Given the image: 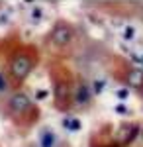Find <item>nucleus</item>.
<instances>
[{
	"instance_id": "nucleus-1",
	"label": "nucleus",
	"mask_w": 143,
	"mask_h": 147,
	"mask_svg": "<svg viewBox=\"0 0 143 147\" xmlns=\"http://www.w3.org/2000/svg\"><path fill=\"white\" fill-rule=\"evenodd\" d=\"M37 49L33 45L28 47H18L12 57L8 59V75H10V82L12 84H22L24 80L32 75L33 67L37 65Z\"/></svg>"
},
{
	"instance_id": "nucleus-2",
	"label": "nucleus",
	"mask_w": 143,
	"mask_h": 147,
	"mask_svg": "<svg viewBox=\"0 0 143 147\" xmlns=\"http://www.w3.org/2000/svg\"><path fill=\"white\" fill-rule=\"evenodd\" d=\"M55 67L51 69V77H53V96H55V108L67 112L73 106V92H75V77L67 67L61 63H53Z\"/></svg>"
},
{
	"instance_id": "nucleus-3",
	"label": "nucleus",
	"mask_w": 143,
	"mask_h": 147,
	"mask_svg": "<svg viewBox=\"0 0 143 147\" xmlns=\"http://www.w3.org/2000/svg\"><path fill=\"white\" fill-rule=\"evenodd\" d=\"M8 112L16 124H33L39 118V110L33 108L32 98L26 92H14L8 98Z\"/></svg>"
},
{
	"instance_id": "nucleus-4",
	"label": "nucleus",
	"mask_w": 143,
	"mask_h": 147,
	"mask_svg": "<svg viewBox=\"0 0 143 147\" xmlns=\"http://www.w3.org/2000/svg\"><path fill=\"white\" fill-rule=\"evenodd\" d=\"M75 37H77V30H75L73 24L67 22V20H57L55 26H53L51 32H49L47 41H49V45L53 47V49H57V51H67L69 47L73 45Z\"/></svg>"
},
{
	"instance_id": "nucleus-5",
	"label": "nucleus",
	"mask_w": 143,
	"mask_h": 147,
	"mask_svg": "<svg viewBox=\"0 0 143 147\" xmlns=\"http://www.w3.org/2000/svg\"><path fill=\"white\" fill-rule=\"evenodd\" d=\"M92 100V90H90V84L82 79V82H75V92H73V102H77L78 106L86 108Z\"/></svg>"
},
{
	"instance_id": "nucleus-6",
	"label": "nucleus",
	"mask_w": 143,
	"mask_h": 147,
	"mask_svg": "<svg viewBox=\"0 0 143 147\" xmlns=\"http://www.w3.org/2000/svg\"><path fill=\"white\" fill-rule=\"evenodd\" d=\"M37 145L39 147H59L61 141H59V136L55 134V129L51 127H43L37 136Z\"/></svg>"
},
{
	"instance_id": "nucleus-7",
	"label": "nucleus",
	"mask_w": 143,
	"mask_h": 147,
	"mask_svg": "<svg viewBox=\"0 0 143 147\" xmlns=\"http://www.w3.org/2000/svg\"><path fill=\"white\" fill-rule=\"evenodd\" d=\"M63 125H65L69 131H78L80 129V122H78L77 118H65L63 120Z\"/></svg>"
},
{
	"instance_id": "nucleus-8",
	"label": "nucleus",
	"mask_w": 143,
	"mask_h": 147,
	"mask_svg": "<svg viewBox=\"0 0 143 147\" xmlns=\"http://www.w3.org/2000/svg\"><path fill=\"white\" fill-rule=\"evenodd\" d=\"M10 86H12L10 79H8V77L0 71V96H2V94H6V92L10 90Z\"/></svg>"
},
{
	"instance_id": "nucleus-9",
	"label": "nucleus",
	"mask_w": 143,
	"mask_h": 147,
	"mask_svg": "<svg viewBox=\"0 0 143 147\" xmlns=\"http://www.w3.org/2000/svg\"><path fill=\"white\" fill-rule=\"evenodd\" d=\"M41 20H43V18H41V10H39V8H33V10H32V22L33 24H39Z\"/></svg>"
},
{
	"instance_id": "nucleus-10",
	"label": "nucleus",
	"mask_w": 143,
	"mask_h": 147,
	"mask_svg": "<svg viewBox=\"0 0 143 147\" xmlns=\"http://www.w3.org/2000/svg\"><path fill=\"white\" fill-rule=\"evenodd\" d=\"M59 147H69V145H59Z\"/></svg>"
}]
</instances>
